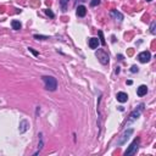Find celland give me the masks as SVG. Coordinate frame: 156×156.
Wrapping results in <instances>:
<instances>
[{
    "label": "cell",
    "mask_w": 156,
    "mask_h": 156,
    "mask_svg": "<svg viewBox=\"0 0 156 156\" xmlns=\"http://www.w3.org/2000/svg\"><path fill=\"white\" fill-rule=\"evenodd\" d=\"M138 71H139V67H138V66H132V68H131V72L135 73V72H138Z\"/></svg>",
    "instance_id": "obj_20"
},
{
    "label": "cell",
    "mask_w": 156,
    "mask_h": 156,
    "mask_svg": "<svg viewBox=\"0 0 156 156\" xmlns=\"http://www.w3.org/2000/svg\"><path fill=\"white\" fill-rule=\"evenodd\" d=\"M146 1H151V0H146Z\"/></svg>",
    "instance_id": "obj_22"
},
{
    "label": "cell",
    "mask_w": 156,
    "mask_h": 156,
    "mask_svg": "<svg viewBox=\"0 0 156 156\" xmlns=\"http://www.w3.org/2000/svg\"><path fill=\"white\" fill-rule=\"evenodd\" d=\"M111 16H112V17H114L115 20L119 21V22L123 20V15L121 14V12H118L117 10H112V11H111Z\"/></svg>",
    "instance_id": "obj_11"
},
{
    "label": "cell",
    "mask_w": 156,
    "mask_h": 156,
    "mask_svg": "<svg viewBox=\"0 0 156 156\" xmlns=\"http://www.w3.org/2000/svg\"><path fill=\"white\" fill-rule=\"evenodd\" d=\"M98 45H99L98 38H90L89 39V46H90V49H97Z\"/></svg>",
    "instance_id": "obj_12"
},
{
    "label": "cell",
    "mask_w": 156,
    "mask_h": 156,
    "mask_svg": "<svg viewBox=\"0 0 156 156\" xmlns=\"http://www.w3.org/2000/svg\"><path fill=\"white\" fill-rule=\"evenodd\" d=\"M132 134H133V129H127L126 132H123V134L121 135V138L117 140V145H123L124 143L127 142V139H128Z\"/></svg>",
    "instance_id": "obj_4"
},
{
    "label": "cell",
    "mask_w": 156,
    "mask_h": 156,
    "mask_svg": "<svg viewBox=\"0 0 156 156\" xmlns=\"http://www.w3.org/2000/svg\"><path fill=\"white\" fill-rule=\"evenodd\" d=\"M99 4H100V0H92L90 1V5L92 6H98Z\"/></svg>",
    "instance_id": "obj_18"
},
{
    "label": "cell",
    "mask_w": 156,
    "mask_h": 156,
    "mask_svg": "<svg viewBox=\"0 0 156 156\" xmlns=\"http://www.w3.org/2000/svg\"><path fill=\"white\" fill-rule=\"evenodd\" d=\"M143 109H144V105H139V109L138 110H134L132 114H131V121H133V119H137L139 116H140V114H142Z\"/></svg>",
    "instance_id": "obj_6"
},
{
    "label": "cell",
    "mask_w": 156,
    "mask_h": 156,
    "mask_svg": "<svg viewBox=\"0 0 156 156\" xmlns=\"http://www.w3.org/2000/svg\"><path fill=\"white\" fill-rule=\"evenodd\" d=\"M139 142H140V139H139V138L134 139V142L132 143V144L128 146V149L126 150L124 155L129 156V155H133V154H135V152H137V150H138V146H139Z\"/></svg>",
    "instance_id": "obj_2"
},
{
    "label": "cell",
    "mask_w": 156,
    "mask_h": 156,
    "mask_svg": "<svg viewBox=\"0 0 156 156\" xmlns=\"http://www.w3.org/2000/svg\"><path fill=\"white\" fill-rule=\"evenodd\" d=\"M155 26H156V23H155V21L151 23V26H150V32L152 33V34H155L156 33V31H155Z\"/></svg>",
    "instance_id": "obj_16"
},
{
    "label": "cell",
    "mask_w": 156,
    "mask_h": 156,
    "mask_svg": "<svg viewBox=\"0 0 156 156\" xmlns=\"http://www.w3.org/2000/svg\"><path fill=\"white\" fill-rule=\"evenodd\" d=\"M28 49H29V51H31V53H32L33 55L38 56V53H37V51H34V50H33V49H32V48H28Z\"/></svg>",
    "instance_id": "obj_21"
},
{
    "label": "cell",
    "mask_w": 156,
    "mask_h": 156,
    "mask_svg": "<svg viewBox=\"0 0 156 156\" xmlns=\"http://www.w3.org/2000/svg\"><path fill=\"white\" fill-rule=\"evenodd\" d=\"M67 3H68V0H61L60 1V6H61L62 11H66V9H67Z\"/></svg>",
    "instance_id": "obj_14"
},
{
    "label": "cell",
    "mask_w": 156,
    "mask_h": 156,
    "mask_svg": "<svg viewBox=\"0 0 156 156\" xmlns=\"http://www.w3.org/2000/svg\"><path fill=\"white\" fill-rule=\"evenodd\" d=\"M45 14L48 15V16H50V17H54V16H55V15H54V12H53V11H51V10H45Z\"/></svg>",
    "instance_id": "obj_19"
},
{
    "label": "cell",
    "mask_w": 156,
    "mask_h": 156,
    "mask_svg": "<svg viewBox=\"0 0 156 156\" xmlns=\"http://www.w3.org/2000/svg\"><path fill=\"white\" fill-rule=\"evenodd\" d=\"M146 93H148V87H146V85H144V84H143V85H140V87L137 89L138 97H144Z\"/></svg>",
    "instance_id": "obj_10"
},
{
    "label": "cell",
    "mask_w": 156,
    "mask_h": 156,
    "mask_svg": "<svg viewBox=\"0 0 156 156\" xmlns=\"http://www.w3.org/2000/svg\"><path fill=\"white\" fill-rule=\"evenodd\" d=\"M95 55H97L98 60H99L102 65H107V64H109V55H107L104 50L99 49V50L95 53Z\"/></svg>",
    "instance_id": "obj_3"
},
{
    "label": "cell",
    "mask_w": 156,
    "mask_h": 156,
    "mask_svg": "<svg viewBox=\"0 0 156 156\" xmlns=\"http://www.w3.org/2000/svg\"><path fill=\"white\" fill-rule=\"evenodd\" d=\"M138 59H139V61H140L142 64H146V62H149L150 59H151V54H150L149 51H143V53H140V54L138 55Z\"/></svg>",
    "instance_id": "obj_5"
},
{
    "label": "cell",
    "mask_w": 156,
    "mask_h": 156,
    "mask_svg": "<svg viewBox=\"0 0 156 156\" xmlns=\"http://www.w3.org/2000/svg\"><path fill=\"white\" fill-rule=\"evenodd\" d=\"M33 37L36 38V39H49L46 36H39V34H34Z\"/></svg>",
    "instance_id": "obj_17"
},
{
    "label": "cell",
    "mask_w": 156,
    "mask_h": 156,
    "mask_svg": "<svg viewBox=\"0 0 156 156\" xmlns=\"http://www.w3.org/2000/svg\"><path fill=\"white\" fill-rule=\"evenodd\" d=\"M11 26H12V28H14V29H16V31L21 29V27H22L21 22H19V21H12V22H11Z\"/></svg>",
    "instance_id": "obj_13"
},
{
    "label": "cell",
    "mask_w": 156,
    "mask_h": 156,
    "mask_svg": "<svg viewBox=\"0 0 156 156\" xmlns=\"http://www.w3.org/2000/svg\"><path fill=\"white\" fill-rule=\"evenodd\" d=\"M116 98H117V100H118L119 102H126V101L128 100V95H127L126 93H123V92L117 93V95H116Z\"/></svg>",
    "instance_id": "obj_9"
},
{
    "label": "cell",
    "mask_w": 156,
    "mask_h": 156,
    "mask_svg": "<svg viewBox=\"0 0 156 156\" xmlns=\"http://www.w3.org/2000/svg\"><path fill=\"white\" fill-rule=\"evenodd\" d=\"M43 82H44L45 88L48 90H50V92L56 90V88H57V81H56V78L51 77V76H44L43 77Z\"/></svg>",
    "instance_id": "obj_1"
},
{
    "label": "cell",
    "mask_w": 156,
    "mask_h": 156,
    "mask_svg": "<svg viewBox=\"0 0 156 156\" xmlns=\"http://www.w3.org/2000/svg\"><path fill=\"white\" fill-rule=\"evenodd\" d=\"M98 34H99V38H100L101 45H105L106 41H105V39H104V34H102V32H101V31H99V32H98Z\"/></svg>",
    "instance_id": "obj_15"
},
{
    "label": "cell",
    "mask_w": 156,
    "mask_h": 156,
    "mask_svg": "<svg viewBox=\"0 0 156 156\" xmlns=\"http://www.w3.org/2000/svg\"><path fill=\"white\" fill-rule=\"evenodd\" d=\"M87 15V7L83 6V5H79L77 7V16L78 17H84Z\"/></svg>",
    "instance_id": "obj_8"
},
{
    "label": "cell",
    "mask_w": 156,
    "mask_h": 156,
    "mask_svg": "<svg viewBox=\"0 0 156 156\" xmlns=\"http://www.w3.org/2000/svg\"><path fill=\"white\" fill-rule=\"evenodd\" d=\"M28 127H29V122H28L27 119H22V121L20 122V132H21V133H24V132L28 129Z\"/></svg>",
    "instance_id": "obj_7"
}]
</instances>
